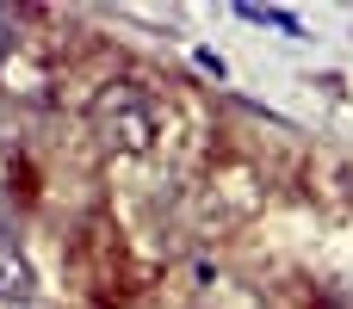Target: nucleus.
Here are the masks:
<instances>
[{
    "label": "nucleus",
    "instance_id": "7ed1b4c3",
    "mask_svg": "<svg viewBox=\"0 0 353 309\" xmlns=\"http://www.w3.org/2000/svg\"><path fill=\"white\" fill-rule=\"evenodd\" d=\"M37 297V266H31V254L12 242V235H0V303H31Z\"/></svg>",
    "mask_w": 353,
    "mask_h": 309
},
{
    "label": "nucleus",
    "instance_id": "423d86ee",
    "mask_svg": "<svg viewBox=\"0 0 353 309\" xmlns=\"http://www.w3.org/2000/svg\"><path fill=\"white\" fill-rule=\"evenodd\" d=\"M0 309H50L43 297H31V303H0Z\"/></svg>",
    "mask_w": 353,
    "mask_h": 309
},
{
    "label": "nucleus",
    "instance_id": "39448f33",
    "mask_svg": "<svg viewBox=\"0 0 353 309\" xmlns=\"http://www.w3.org/2000/svg\"><path fill=\"white\" fill-rule=\"evenodd\" d=\"M6 62H12V12L0 6V68H6Z\"/></svg>",
    "mask_w": 353,
    "mask_h": 309
},
{
    "label": "nucleus",
    "instance_id": "20e7f679",
    "mask_svg": "<svg viewBox=\"0 0 353 309\" xmlns=\"http://www.w3.org/2000/svg\"><path fill=\"white\" fill-rule=\"evenodd\" d=\"M199 309H261V297L230 273H205L199 279Z\"/></svg>",
    "mask_w": 353,
    "mask_h": 309
},
{
    "label": "nucleus",
    "instance_id": "f03ea898",
    "mask_svg": "<svg viewBox=\"0 0 353 309\" xmlns=\"http://www.w3.org/2000/svg\"><path fill=\"white\" fill-rule=\"evenodd\" d=\"M261 211V173L248 161H217L205 192H199V229L205 235H223L236 223H248Z\"/></svg>",
    "mask_w": 353,
    "mask_h": 309
},
{
    "label": "nucleus",
    "instance_id": "f257e3e1",
    "mask_svg": "<svg viewBox=\"0 0 353 309\" xmlns=\"http://www.w3.org/2000/svg\"><path fill=\"white\" fill-rule=\"evenodd\" d=\"M87 130L105 155H149L161 142V105L143 81H105L87 105Z\"/></svg>",
    "mask_w": 353,
    "mask_h": 309
}]
</instances>
